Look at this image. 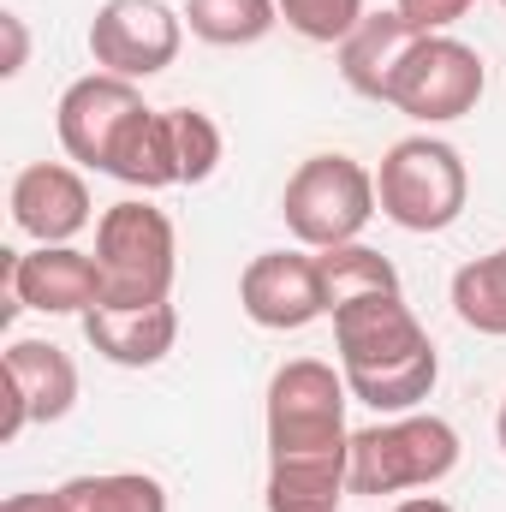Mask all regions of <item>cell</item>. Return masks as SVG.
<instances>
[{
  "mask_svg": "<svg viewBox=\"0 0 506 512\" xmlns=\"http://www.w3.org/2000/svg\"><path fill=\"white\" fill-rule=\"evenodd\" d=\"M352 387L322 358H286L268 376V512H340L352 495Z\"/></svg>",
  "mask_w": 506,
  "mask_h": 512,
  "instance_id": "cell-1",
  "label": "cell"
},
{
  "mask_svg": "<svg viewBox=\"0 0 506 512\" xmlns=\"http://www.w3.org/2000/svg\"><path fill=\"white\" fill-rule=\"evenodd\" d=\"M334 352L340 376L358 405L376 417H405L417 411L435 382H441V352L429 328L411 316L405 292H364L334 310Z\"/></svg>",
  "mask_w": 506,
  "mask_h": 512,
  "instance_id": "cell-2",
  "label": "cell"
},
{
  "mask_svg": "<svg viewBox=\"0 0 506 512\" xmlns=\"http://www.w3.org/2000/svg\"><path fill=\"white\" fill-rule=\"evenodd\" d=\"M96 268H102V304L114 310H149V304H173V274H179V233L173 221L126 197L114 209H102L96 221Z\"/></svg>",
  "mask_w": 506,
  "mask_h": 512,
  "instance_id": "cell-3",
  "label": "cell"
},
{
  "mask_svg": "<svg viewBox=\"0 0 506 512\" xmlns=\"http://www.w3.org/2000/svg\"><path fill=\"white\" fill-rule=\"evenodd\" d=\"M459 453V429L435 411L381 417L370 429H352V495L435 489L459 471Z\"/></svg>",
  "mask_w": 506,
  "mask_h": 512,
  "instance_id": "cell-4",
  "label": "cell"
},
{
  "mask_svg": "<svg viewBox=\"0 0 506 512\" xmlns=\"http://www.w3.org/2000/svg\"><path fill=\"white\" fill-rule=\"evenodd\" d=\"M376 203L381 215L405 233H447L465 203H471V173H465V155L429 131L417 137H399L387 155H381L376 173Z\"/></svg>",
  "mask_w": 506,
  "mask_h": 512,
  "instance_id": "cell-5",
  "label": "cell"
},
{
  "mask_svg": "<svg viewBox=\"0 0 506 512\" xmlns=\"http://www.w3.org/2000/svg\"><path fill=\"white\" fill-rule=\"evenodd\" d=\"M376 173L352 155H310L292 167L286 191H280V215L286 233L304 251H334V245H358V233L376 215Z\"/></svg>",
  "mask_w": 506,
  "mask_h": 512,
  "instance_id": "cell-6",
  "label": "cell"
},
{
  "mask_svg": "<svg viewBox=\"0 0 506 512\" xmlns=\"http://www.w3.org/2000/svg\"><path fill=\"white\" fill-rule=\"evenodd\" d=\"M483 90H489V66H483V54L471 42H459V36H423L405 54L387 108H399L417 126H453V120L477 114Z\"/></svg>",
  "mask_w": 506,
  "mask_h": 512,
  "instance_id": "cell-7",
  "label": "cell"
},
{
  "mask_svg": "<svg viewBox=\"0 0 506 512\" xmlns=\"http://www.w3.org/2000/svg\"><path fill=\"white\" fill-rule=\"evenodd\" d=\"M185 42V12H173L167 0H102V12L90 18V60L114 78H155L179 60Z\"/></svg>",
  "mask_w": 506,
  "mask_h": 512,
  "instance_id": "cell-8",
  "label": "cell"
},
{
  "mask_svg": "<svg viewBox=\"0 0 506 512\" xmlns=\"http://www.w3.org/2000/svg\"><path fill=\"white\" fill-rule=\"evenodd\" d=\"M143 114H149V108H143L137 84L114 78V72H90V78L66 84V96H60V108H54V131H60V149H66L78 167L108 173L114 155H120V143L131 137V126H137Z\"/></svg>",
  "mask_w": 506,
  "mask_h": 512,
  "instance_id": "cell-9",
  "label": "cell"
},
{
  "mask_svg": "<svg viewBox=\"0 0 506 512\" xmlns=\"http://www.w3.org/2000/svg\"><path fill=\"white\" fill-rule=\"evenodd\" d=\"M6 316L12 310H42V316H90L102 304V268L90 251L72 245H36V251H6Z\"/></svg>",
  "mask_w": 506,
  "mask_h": 512,
  "instance_id": "cell-10",
  "label": "cell"
},
{
  "mask_svg": "<svg viewBox=\"0 0 506 512\" xmlns=\"http://www.w3.org/2000/svg\"><path fill=\"white\" fill-rule=\"evenodd\" d=\"M239 310L268 334H298L328 316V286L316 251H262L239 274Z\"/></svg>",
  "mask_w": 506,
  "mask_h": 512,
  "instance_id": "cell-11",
  "label": "cell"
},
{
  "mask_svg": "<svg viewBox=\"0 0 506 512\" xmlns=\"http://www.w3.org/2000/svg\"><path fill=\"white\" fill-rule=\"evenodd\" d=\"M78 405V364L54 340H12L6 346V417L0 441H18L30 423H60Z\"/></svg>",
  "mask_w": 506,
  "mask_h": 512,
  "instance_id": "cell-12",
  "label": "cell"
},
{
  "mask_svg": "<svg viewBox=\"0 0 506 512\" xmlns=\"http://www.w3.org/2000/svg\"><path fill=\"white\" fill-rule=\"evenodd\" d=\"M12 227L24 233V239H36V245H72L90 221H96V209H90V185H84V173L78 167H66V161H30L18 179H12Z\"/></svg>",
  "mask_w": 506,
  "mask_h": 512,
  "instance_id": "cell-13",
  "label": "cell"
},
{
  "mask_svg": "<svg viewBox=\"0 0 506 512\" xmlns=\"http://www.w3.org/2000/svg\"><path fill=\"white\" fill-rule=\"evenodd\" d=\"M84 322V340L96 358L120 364V370H155L173 340H179V310L173 304H149V310H114V304H96Z\"/></svg>",
  "mask_w": 506,
  "mask_h": 512,
  "instance_id": "cell-14",
  "label": "cell"
},
{
  "mask_svg": "<svg viewBox=\"0 0 506 512\" xmlns=\"http://www.w3.org/2000/svg\"><path fill=\"white\" fill-rule=\"evenodd\" d=\"M417 42H423V36H417L399 12H364V24L340 42V78H346V90L387 108L393 78H399V66H405V54H411Z\"/></svg>",
  "mask_w": 506,
  "mask_h": 512,
  "instance_id": "cell-15",
  "label": "cell"
},
{
  "mask_svg": "<svg viewBox=\"0 0 506 512\" xmlns=\"http://www.w3.org/2000/svg\"><path fill=\"white\" fill-rule=\"evenodd\" d=\"M453 316H459L471 334L506 340V245L489 251V256H471V262L453 274Z\"/></svg>",
  "mask_w": 506,
  "mask_h": 512,
  "instance_id": "cell-16",
  "label": "cell"
},
{
  "mask_svg": "<svg viewBox=\"0 0 506 512\" xmlns=\"http://www.w3.org/2000/svg\"><path fill=\"white\" fill-rule=\"evenodd\" d=\"M185 24L209 48H251L280 24V0H185Z\"/></svg>",
  "mask_w": 506,
  "mask_h": 512,
  "instance_id": "cell-17",
  "label": "cell"
},
{
  "mask_svg": "<svg viewBox=\"0 0 506 512\" xmlns=\"http://www.w3.org/2000/svg\"><path fill=\"white\" fill-rule=\"evenodd\" d=\"M60 512H167V489L143 471H102V477H72L54 489Z\"/></svg>",
  "mask_w": 506,
  "mask_h": 512,
  "instance_id": "cell-18",
  "label": "cell"
},
{
  "mask_svg": "<svg viewBox=\"0 0 506 512\" xmlns=\"http://www.w3.org/2000/svg\"><path fill=\"white\" fill-rule=\"evenodd\" d=\"M322 268V286H328V316L346 304V298H364V292H405L399 286V268L370 245H334V251H316Z\"/></svg>",
  "mask_w": 506,
  "mask_h": 512,
  "instance_id": "cell-19",
  "label": "cell"
},
{
  "mask_svg": "<svg viewBox=\"0 0 506 512\" xmlns=\"http://www.w3.org/2000/svg\"><path fill=\"white\" fill-rule=\"evenodd\" d=\"M173 120V155H179V185H203L221 167V126L203 108H167Z\"/></svg>",
  "mask_w": 506,
  "mask_h": 512,
  "instance_id": "cell-20",
  "label": "cell"
},
{
  "mask_svg": "<svg viewBox=\"0 0 506 512\" xmlns=\"http://www.w3.org/2000/svg\"><path fill=\"white\" fill-rule=\"evenodd\" d=\"M286 30H298L304 42H346L364 24V0H280Z\"/></svg>",
  "mask_w": 506,
  "mask_h": 512,
  "instance_id": "cell-21",
  "label": "cell"
},
{
  "mask_svg": "<svg viewBox=\"0 0 506 512\" xmlns=\"http://www.w3.org/2000/svg\"><path fill=\"white\" fill-rule=\"evenodd\" d=\"M393 12H399L417 36H447V30L471 12V0H393Z\"/></svg>",
  "mask_w": 506,
  "mask_h": 512,
  "instance_id": "cell-22",
  "label": "cell"
},
{
  "mask_svg": "<svg viewBox=\"0 0 506 512\" xmlns=\"http://www.w3.org/2000/svg\"><path fill=\"white\" fill-rule=\"evenodd\" d=\"M0 30H6V78H18L24 72V54H30V36H24V18L18 12H0Z\"/></svg>",
  "mask_w": 506,
  "mask_h": 512,
  "instance_id": "cell-23",
  "label": "cell"
},
{
  "mask_svg": "<svg viewBox=\"0 0 506 512\" xmlns=\"http://www.w3.org/2000/svg\"><path fill=\"white\" fill-rule=\"evenodd\" d=\"M0 512H60V495H42V489H24V495H6Z\"/></svg>",
  "mask_w": 506,
  "mask_h": 512,
  "instance_id": "cell-24",
  "label": "cell"
},
{
  "mask_svg": "<svg viewBox=\"0 0 506 512\" xmlns=\"http://www.w3.org/2000/svg\"><path fill=\"white\" fill-rule=\"evenodd\" d=\"M393 512H453V507H447L441 495H411V501H399Z\"/></svg>",
  "mask_w": 506,
  "mask_h": 512,
  "instance_id": "cell-25",
  "label": "cell"
},
{
  "mask_svg": "<svg viewBox=\"0 0 506 512\" xmlns=\"http://www.w3.org/2000/svg\"><path fill=\"white\" fill-rule=\"evenodd\" d=\"M495 441H501V453H506V399H501V411H495Z\"/></svg>",
  "mask_w": 506,
  "mask_h": 512,
  "instance_id": "cell-26",
  "label": "cell"
},
{
  "mask_svg": "<svg viewBox=\"0 0 506 512\" xmlns=\"http://www.w3.org/2000/svg\"><path fill=\"white\" fill-rule=\"evenodd\" d=\"M501 6H506V0H501Z\"/></svg>",
  "mask_w": 506,
  "mask_h": 512,
  "instance_id": "cell-27",
  "label": "cell"
}]
</instances>
